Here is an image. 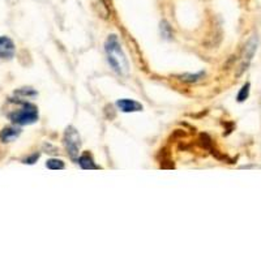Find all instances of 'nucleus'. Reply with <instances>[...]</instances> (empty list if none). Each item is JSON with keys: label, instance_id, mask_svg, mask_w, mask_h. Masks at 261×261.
I'll use <instances>...</instances> for the list:
<instances>
[{"label": "nucleus", "instance_id": "nucleus-1", "mask_svg": "<svg viewBox=\"0 0 261 261\" xmlns=\"http://www.w3.org/2000/svg\"><path fill=\"white\" fill-rule=\"evenodd\" d=\"M105 50L107 54V62L110 67L119 75H127L129 71V64L126 55L123 53L122 46L116 36H110L105 43Z\"/></svg>", "mask_w": 261, "mask_h": 261}, {"label": "nucleus", "instance_id": "nucleus-2", "mask_svg": "<svg viewBox=\"0 0 261 261\" xmlns=\"http://www.w3.org/2000/svg\"><path fill=\"white\" fill-rule=\"evenodd\" d=\"M10 119L19 126H29L38 120V109L32 103H24L20 110L11 114Z\"/></svg>", "mask_w": 261, "mask_h": 261}, {"label": "nucleus", "instance_id": "nucleus-3", "mask_svg": "<svg viewBox=\"0 0 261 261\" xmlns=\"http://www.w3.org/2000/svg\"><path fill=\"white\" fill-rule=\"evenodd\" d=\"M64 144H66L71 158L77 159L80 150V136L76 129L72 128V127L67 128L66 135H64Z\"/></svg>", "mask_w": 261, "mask_h": 261}, {"label": "nucleus", "instance_id": "nucleus-4", "mask_svg": "<svg viewBox=\"0 0 261 261\" xmlns=\"http://www.w3.org/2000/svg\"><path fill=\"white\" fill-rule=\"evenodd\" d=\"M16 47L12 40L8 37H0V58L2 59H11L14 58Z\"/></svg>", "mask_w": 261, "mask_h": 261}, {"label": "nucleus", "instance_id": "nucleus-5", "mask_svg": "<svg viewBox=\"0 0 261 261\" xmlns=\"http://www.w3.org/2000/svg\"><path fill=\"white\" fill-rule=\"evenodd\" d=\"M116 106L123 113H136V111H141L142 105L136 102L133 99H119L116 102Z\"/></svg>", "mask_w": 261, "mask_h": 261}, {"label": "nucleus", "instance_id": "nucleus-6", "mask_svg": "<svg viewBox=\"0 0 261 261\" xmlns=\"http://www.w3.org/2000/svg\"><path fill=\"white\" fill-rule=\"evenodd\" d=\"M21 129L16 127H6L0 133V140L3 142H12L20 136Z\"/></svg>", "mask_w": 261, "mask_h": 261}, {"label": "nucleus", "instance_id": "nucleus-7", "mask_svg": "<svg viewBox=\"0 0 261 261\" xmlns=\"http://www.w3.org/2000/svg\"><path fill=\"white\" fill-rule=\"evenodd\" d=\"M257 43H258V38L256 36H253L251 40L248 41V43L245 45L244 47V59L251 60L252 57L256 53V49H257Z\"/></svg>", "mask_w": 261, "mask_h": 261}, {"label": "nucleus", "instance_id": "nucleus-8", "mask_svg": "<svg viewBox=\"0 0 261 261\" xmlns=\"http://www.w3.org/2000/svg\"><path fill=\"white\" fill-rule=\"evenodd\" d=\"M77 161H79V165L81 166V169H84V170L99 169V166H97L96 163H94V161H93V158L90 157L89 154H83L79 159H77Z\"/></svg>", "mask_w": 261, "mask_h": 261}, {"label": "nucleus", "instance_id": "nucleus-9", "mask_svg": "<svg viewBox=\"0 0 261 261\" xmlns=\"http://www.w3.org/2000/svg\"><path fill=\"white\" fill-rule=\"evenodd\" d=\"M46 167L50 170H63L66 166H64V162L62 159L51 158L46 162Z\"/></svg>", "mask_w": 261, "mask_h": 261}, {"label": "nucleus", "instance_id": "nucleus-10", "mask_svg": "<svg viewBox=\"0 0 261 261\" xmlns=\"http://www.w3.org/2000/svg\"><path fill=\"white\" fill-rule=\"evenodd\" d=\"M249 88H251L249 83L244 84V85L241 86V89L239 90V93H238V97H236L238 102H244L245 99L248 98V96H249Z\"/></svg>", "mask_w": 261, "mask_h": 261}, {"label": "nucleus", "instance_id": "nucleus-11", "mask_svg": "<svg viewBox=\"0 0 261 261\" xmlns=\"http://www.w3.org/2000/svg\"><path fill=\"white\" fill-rule=\"evenodd\" d=\"M204 76H205L204 72H198V73H195V75H184V76H182V80L183 81H185V83H196V81L201 80Z\"/></svg>", "mask_w": 261, "mask_h": 261}, {"label": "nucleus", "instance_id": "nucleus-12", "mask_svg": "<svg viewBox=\"0 0 261 261\" xmlns=\"http://www.w3.org/2000/svg\"><path fill=\"white\" fill-rule=\"evenodd\" d=\"M161 34L165 37L166 40H170L172 37L171 27L167 24V21H162V23H161Z\"/></svg>", "mask_w": 261, "mask_h": 261}, {"label": "nucleus", "instance_id": "nucleus-13", "mask_svg": "<svg viewBox=\"0 0 261 261\" xmlns=\"http://www.w3.org/2000/svg\"><path fill=\"white\" fill-rule=\"evenodd\" d=\"M38 158H40V154H38V153H36V154L30 155V157H28V158L24 159V163H28V165H33V163H36L37 161H38Z\"/></svg>", "mask_w": 261, "mask_h": 261}]
</instances>
